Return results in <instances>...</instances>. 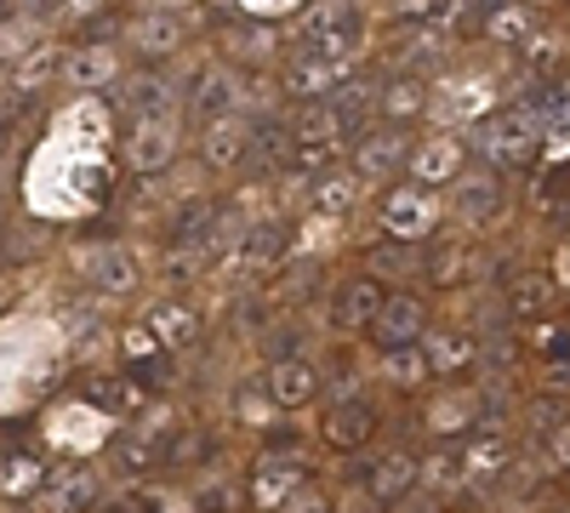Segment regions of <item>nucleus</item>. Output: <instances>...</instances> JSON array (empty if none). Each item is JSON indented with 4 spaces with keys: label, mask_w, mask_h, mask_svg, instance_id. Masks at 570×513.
I'll return each instance as SVG.
<instances>
[{
    "label": "nucleus",
    "mask_w": 570,
    "mask_h": 513,
    "mask_svg": "<svg viewBox=\"0 0 570 513\" xmlns=\"http://www.w3.org/2000/svg\"><path fill=\"white\" fill-rule=\"evenodd\" d=\"M468 144L480 149L485 166H497V171H525L548 144V120L537 115V103L531 109L525 103H497L480 126H473Z\"/></svg>",
    "instance_id": "f257e3e1"
},
{
    "label": "nucleus",
    "mask_w": 570,
    "mask_h": 513,
    "mask_svg": "<svg viewBox=\"0 0 570 513\" xmlns=\"http://www.w3.org/2000/svg\"><path fill=\"white\" fill-rule=\"evenodd\" d=\"M376 223H383V235L411 240V246L440 240V228H445V189H428V182H416V177H394L383 189V200H376Z\"/></svg>",
    "instance_id": "f03ea898"
},
{
    "label": "nucleus",
    "mask_w": 570,
    "mask_h": 513,
    "mask_svg": "<svg viewBox=\"0 0 570 513\" xmlns=\"http://www.w3.org/2000/svg\"><path fill=\"white\" fill-rule=\"evenodd\" d=\"M365 34H371V23L354 0H308L303 18H297V40L320 46L325 58H343V63H354Z\"/></svg>",
    "instance_id": "7ed1b4c3"
},
{
    "label": "nucleus",
    "mask_w": 570,
    "mask_h": 513,
    "mask_svg": "<svg viewBox=\"0 0 570 513\" xmlns=\"http://www.w3.org/2000/svg\"><path fill=\"white\" fill-rule=\"evenodd\" d=\"M183 109L200 120H217V115H234V109H252V80L234 58H206L195 69V80L183 86Z\"/></svg>",
    "instance_id": "20e7f679"
},
{
    "label": "nucleus",
    "mask_w": 570,
    "mask_h": 513,
    "mask_svg": "<svg viewBox=\"0 0 570 513\" xmlns=\"http://www.w3.org/2000/svg\"><path fill=\"white\" fill-rule=\"evenodd\" d=\"M508 211V189H502V177L497 166H468L456 182H445V223H456L462 235H485L491 223H502Z\"/></svg>",
    "instance_id": "39448f33"
},
{
    "label": "nucleus",
    "mask_w": 570,
    "mask_h": 513,
    "mask_svg": "<svg viewBox=\"0 0 570 513\" xmlns=\"http://www.w3.org/2000/svg\"><path fill=\"white\" fill-rule=\"evenodd\" d=\"M383 279H376L371 268H354V274H337L331 279V292H325V332L331 337H365L371 332V319L376 308H383Z\"/></svg>",
    "instance_id": "423d86ee"
},
{
    "label": "nucleus",
    "mask_w": 570,
    "mask_h": 513,
    "mask_svg": "<svg viewBox=\"0 0 570 513\" xmlns=\"http://www.w3.org/2000/svg\"><path fill=\"white\" fill-rule=\"evenodd\" d=\"M411 144H416V137H411L405 126L371 120L354 144H348V166L371 182V189H389V182L405 177V166H411Z\"/></svg>",
    "instance_id": "0eeeda50"
},
{
    "label": "nucleus",
    "mask_w": 570,
    "mask_h": 513,
    "mask_svg": "<svg viewBox=\"0 0 570 513\" xmlns=\"http://www.w3.org/2000/svg\"><path fill=\"white\" fill-rule=\"evenodd\" d=\"M502 103V86L485 80V75H445L434 80V98H428V115H434L440 126H480L491 109Z\"/></svg>",
    "instance_id": "6e6552de"
},
{
    "label": "nucleus",
    "mask_w": 570,
    "mask_h": 513,
    "mask_svg": "<svg viewBox=\"0 0 570 513\" xmlns=\"http://www.w3.org/2000/svg\"><path fill=\"white\" fill-rule=\"evenodd\" d=\"M348 75V63L343 58H325L320 46H308V40H297V46H285L279 52V63H274V86L285 91V98H331V86H337Z\"/></svg>",
    "instance_id": "1a4fd4ad"
},
{
    "label": "nucleus",
    "mask_w": 570,
    "mask_h": 513,
    "mask_svg": "<svg viewBox=\"0 0 570 513\" xmlns=\"http://www.w3.org/2000/svg\"><path fill=\"white\" fill-rule=\"evenodd\" d=\"M120 46L137 58H177L188 46V18L177 7H155V0H142V7L126 18L120 29Z\"/></svg>",
    "instance_id": "9d476101"
},
{
    "label": "nucleus",
    "mask_w": 570,
    "mask_h": 513,
    "mask_svg": "<svg viewBox=\"0 0 570 513\" xmlns=\"http://www.w3.org/2000/svg\"><path fill=\"white\" fill-rule=\"evenodd\" d=\"M468 166H473V144H468L456 126H440V131H428V137H416V144H411L405 177L428 182V189H445V182H456Z\"/></svg>",
    "instance_id": "9b49d317"
},
{
    "label": "nucleus",
    "mask_w": 570,
    "mask_h": 513,
    "mask_svg": "<svg viewBox=\"0 0 570 513\" xmlns=\"http://www.w3.org/2000/svg\"><path fill=\"white\" fill-rule=\"evenodd\" d=\"M177 155H183V131H177V120H126V137H120V160H126V171H137V177H160V171L177 166Z\"/></svg>",
    "instance_id": "f8f14e48"
},
{
    "label": "nucleus",
    "mask_w": 570,
    "mask_h": 513,
    "mask_svg": "<svg viewBox=\"0 0 570 513\" xmlns=\"http://www.w3.org/2000/svg\"><path fill=\"white\" fill-rule=\"evenodd\" d=\"M252 144H257V120L252 109H234V115H217V120H200V166L206 171H240L252 160Z\"/></svg>",
    "instance_id": "ddd939ff"
},
{
    "label": "nucleus",
    "mask_w": 570,
    "mask_h": 513,
    "mask_svg": "<svg viewBox=\"0 0 570 513\" xmlns=\"http://www.w3.org/2000/svg\"><path fill=\"white\" fill-rule=\"evenodd\" d=\"M434 325V308H428L422 292H389L383 308H376L365 343L371 348H405V343H422V332Z\"/></svg>",
    "instance_id": "4468645a"
},
{
    "label": "nucleus",
    "mask_w": 570,
    "mask_h": 513,
    "mask_svg": "<svg viewBox=\"0 0 570 513\" xmlns=\"http://www.w3.org/2000/svg\"><path fill=\"white\" fill-rule=\"evenodd\" d=\"M120 69H126V58L115 52V40H86V46H69V52H63L58 80L69 91H115Z\"/></svg>",
    "instance_id": "2eb2a0df"
},
{
    "label": "nucleus",
    "mask_w": 570,
    "mask_h": 513,
    "mask_svg": "<svg viewBox=\"0 0 570 513\" xmlns=\"http://www.w3.org/2000/svg\"><path fill=\"white\" fill-rule=\"evenodd\" d=\"M80 279H86L98 297H131V292L142 286V268H137L131 246L104 240V246H86V251H80Z\"/></svg>",
    "instance_id": "dca6fc26"
},
{
    "label": "nucleus",
    "mask_w": 570,
    "mask_h": 513,
    "mask_svg": "<svg viewBox=\"0 0 570 513\" xmlns=\"http://www.w3.org/2000/svg\"><path fill=\"white\" fill-rule=\"evenodd\" d=\"M485 416V394L473 388V383H445V388H434V399L422 405V428L434 434V440H456V434H468L473 423Z\"/></svg>",
    "instance_id": "f3484780"
},
{
    "label": "nucleus",
    "mask_w": 570,
    "mask_h": 513,
    "mask_svg": "<svg viewBox=\"0 0 570 513\" xmlns=\"http://www.w3.org/2000/svg\"><path fill=\"white\" fill-rule=\"evenodd\" d=\"M320 440H325L331 451H343V456L365 451V445L376 440V405H371V399H360V394L331 399V405H325V416H320Z\"/></svg>",
    "instance_id": "a211bd4d"
},
{
    "label": "nucleus",
    "mask_w": 570,
    "mask_h": 513,
    "mask_svg": "<svg viewBox=\"0 0 570 513\" xmlns=\"http://www.w3.org/2000/svg\"><path fill=\"white\" fill-rule=\"evenodd\" d=\"M365 189H371V182H365L354 166H320V171L308 177V211L325 217V223H343V217L360 211Z\"/></svg>",
    "instance_id": "6ab92c4d"
},
{
    "label": "nucleus",
    "mask_w": 570,
    "mask_h": 513,
    "mask_svg": "<svg viewBox=\"0 0 570 513\" xmlns=\"http://www.w3.org/2000/svg\"><path fill=\"white\" fill-rule=\"evenodd\" d=\"M115 109H120L126 120H177V109H183V86H171V80L155 75V69L126 75Z\"/></svg>",
    "instance_id": "aec40b11"
},
{
    "label": "nucleus",
    "mask_w": 570,
    "mask_h": 513,
    "mask_svg": "<svg viewBox=\"0 0 570 513\" xmlns=\"http://www.w3.org/2000/svg\"><path fill=\"white\" fill-rule=\"evenodd\" d=\"M360 491H365V502H376V507L411 502V491H416V456H411V451H376V456L365 462V474H360Z\"/></svg>",
    "instance_id": "412c9836"
},
{
    "label": "nucleus",
    "mask_w": 570,
    "mask_h": 513,
    "mask_svg": "<svg viewBox=\"0 0 570 513\" xmlns=\"http://www.w3.org/2000/svg\"><path fill=\"white\" fill-rule=\"evenodd\" d=\"M263 383H268V394L279 399V411H308V405L320 399V388H325L320 365H314L308 354H279V359H268Z\"/></svg>",
    "instance_id": "4be33fe9"
},
{
    "label": "nucleus",
    "mask_w": 570,
    "mask_h": 513,
    "mask_svg": "<svg viewBox=\"0 0 570 513\" xmlns=\"http://www.w3.org/2000/svg\"><path fill=\"white\" fill-rule=\"evenodd\" d=\"M422 348H428V359H434V371L440 377H462V371H473L480 365V332L473 325H456V319H434L422 332Z\"/></svg>",
    "instance_id": "5701e85b"
},
{
    "label": "nucleus",
    "mask_w": 570,
    "mask_h": 513,
    "mask_svg": "<svg viewBox=\"0 0 570 513\" xmlns=\"http://www.w3.org/2000/svg\"><path fill=\"white\" fill-rule=\"evenodd\" d=\"M428 98H434V80L422 69H394L389 80H376V120L411 126V120L428 115Z\"/></svg>",
    "instance_id": "b1692460"
},
{
    "label": "nucleus",
    "mask_w": 570,
    "mask_h": 513,
    "mask_svg": "<svg viewBox=\"0 0 570 513\" xmlns=\"http://www.w3.org/2000/svg\"><path fill=\"white\" fill-rule=\"evenodd\" d=\"M456 456H462L468 491H491V485H502V480L513 474V445H508V434H497V428H480Z\"/></svg>",
    "instance_id": "393cba45"
},
{
    "label": "nucleus",
    "mask_w": 570,
    "mask_h": 513,
    "mask_svg": "<svg viewBox=\"0 0 570 513\" xmlns=\"http://www.w3.org/2000/svg\"><path fill=\"white\" fill-rule=\"evenodd\" d=\"M303 480H308V462L297 451H263L252 462V485L246 491H252L257 507H285V496H292Z\"/></svg>",
    "instance_id": "a878e982"
},
{
    "label": "nucleus",
    "mask_w": 570,
    "mask_h": 513,
    "mask_svg": "<svg viewBox=\"0 0 570 513\" xmlns=\"http://www.w3.org/2000/svg\"><path fill=\"white\" fill-rule=\"evenodd\" d=\"M142 325H149V337H155L166 354H183L188 343H200V325H206V319H200V308L188 303L183 292H166L149 314H142Z\"/></svg>",
    "instance_id": "bb28decb"
},
{
    "label": "nucleus",
    "mask_w": 570,
    "mask_h": 513,
    "mask_svg": "<svg viewBox=\"0 0 570 513\" xmlns=\"http://www.w3.org/2000/svg\"><path fill=\"white\" fill-rule=\"evenodd\" d=\"M537 29H542V12L531 7V0H497V7H485V18H480V40L497 46V52H519Z\"/></svg>",
    "instance_id": "cd10ccee"
},
{
    "label": "nucleus",
    "mask_w": 570,
    "mask_h": 513,
    "mask_svg": "<svg viewBox=\"0 0 570 513\" xmlns=\"http://www.w3.org/2000/svg\"><path fill=\"white\" fill-rule=\"evenodd\" d=\"M376 383H383V388H400V394H422L428 383H440V371H434V359H428L422 343L376 348Z\"/></svg>",
    "instance_id": "c85d7f7f"
},
{
    "label": "nucleus",
    "mask_w": 570,
    "mask_h": 513,
    "mask_svg": "<svg viewBox=\"0 0 570 513\" xmlns=\"http://www.w3.org/2000/svg\"><path fill=\"white\" fill-rule=\"evenodd\" d=\"M217 46H223V58H234L240 69H246V63H252V69H274V63H279V52H285L279 34H274V29H263V23H257V29H246V23H240V29H223V34H217Z\"/></svg>",
    "instance_id": "c756f323"
},
{
    "label": "nucleus",
    "mask_w": 570,
    "mask_h": 513,
    "mask_svg": "<svg viewBox=\"0 0 570 513\" xmlns=\"http://www.w3.org/2000/svg\"><path fill=\"white\" fill-rule=\"evenodd\" d=\"M212 274V251L206 246H183V240H171L166 246V257H160V279H166V292H195L200 279Z\"/></svg>",
    "instance_id": "7c9ffc66"
},
{
    "label": "nucleus",
    "mask_w": 570,
    "mask_h": 513,
    "mask_svg": "<svg viewBox=\"0 0 570 513\" xmlns=\"http://www.w3.org/2000/svg\"><path fill=\"white\" fill-rule=\"evenodd\" d=\"M40 502L46 507H91V502H104V474L98 468H75V474H46L40 485Z\"/></svg>",
    "instance_id": "2f4dec72"
},
{
    "label": "nucleus",
    "mask_w": 570,
    "mask_h": 513,
    "mask_svg": "<svg viewBox=\"0 0 570 513\" xmlns=\"http://www.w3.org/2000/svg\"><path fill=\"white\" fill-rule=\"evenodd\" d=\"M422 246H411V240H394V235H383L376 246H365V268L376 274V279H416L422 274Z\"/></svg>",
    "instance_id": "473e14b6"
},
{
    "label": "nucleus",
    "mask_w": 570,
    "mask_h": 513,
    "mask_svg": "<svg viewBox=\"0 0 570 513\" xmlns=\"http://www.w3.org/2000/svg\"><path fill=\"white\" fill-rule=\"evenodd\" d=\"M228 411H234V423L252 428V434H268L279 416H285L279 399L268 394V383H240V388H234V399H228Z\"/></svg>",
    "instance_id": "72a5a7b5"
},
{
    "label": "nucleus",
    "mask_w": 570,
    "mask_h": 513,
    "mask_svg": "<svg viewBox=\"0 0 570 513\" xmlns=\"http://www.w3.org/2000/svg\"><path fill=\"white\" fill-rule=\"evenodd\" d=\"M559 292H564V286H559L553 274H525V279H519V286L508 292V314L531 325V319H542V314L553 308V297H559Z\"/></svg>",
    "instance_id": "f704fd0d"
},
{
    "label": "nucleus",
    "mask_w": 570,
    "mask_h": 513,
    "mask_svg": "<svg viewBox=\"0 0 570 513\" xmlns=\"http://www.w3.org/2000/svg\"><path fill=\"white\" fill-rule=\"evenodd\" d=\"M46 474H52V468H46L40 456H23V451L0 456V496H40Z\"/></svg>",
    "instance_id": "c9c22d12"
},
{
    "label": "nucleus",
    "mask_w": 570,
    "mask_h": 513,
    "mask_svg": "<svg viewBox=\"0 0 570 513\" xmlns=\"http://www.w3.org/2000/svg\"><path fill=\"white\" fill-rule=\"evenodd\" d=\"M416 485H428L434 496H456V491H468V480H462V456H456V451L422 456V462H416Z\"/></svg>",
    "instance_id": "e433bc0d"
},
{
    "label": "nucleus",
    "mask_w": 570,
    "mask_h": 513,
    "mask_svg": "<svg viewBox=\"0 0 570 513\" xmlns=\"http://www.w3.org/2000/svg\"><path fill=\"white\" fill-rule=\"evenodd\" d=\"M40 40H46V29H40L35 18H23V12L0 18V63H18V58H29Z\"/></svg>",
    "instance_id": "4c0bfd02"
},
{
    "label": "nucleus",
    "mask_w": 570,
    "mask_h": 513,
    "mask_svg": "<svg viewBox=\"0 0 570 513\" xmlns=\"http://www.w3.org/2000/svg\"><path fill=\"white\" fill-rule=\"evenodd\" d=\"M58 63H63V58H58V46H46V40H40L29 58H18V75H12V86L35 98V91H40L46 80H52V75H58Z\"/></svg>",
    "instance_id": "58836bf2"
},
{
    "label": "nucleus",
    "mask_w": 570,
    "mask_h": 513,
    "mask_svg": "<svg viewBox=\"0 0 570 513\" xmlns=\"http://www.w3.org/2000/svg\"><path fill=\"white\" fill-rule=\"evenodd\" d=\"M548 462L559 474H570V416H559V423L548 428Z\"/></svg>",
    "instance_id": "ea45409f"
},
{
    "label": "nucleus",
    "mask_w": 570,
    "mask_h": 513,
    "mask_svg": "<svg viewBox=\"0 0 570 513\" xmlns=\"http://www.w3.org/2000/svg\"><path fill=\"white\" fill-rule=\"evenodd\" d=\"M285 507H303V513H320V507H331V491L325 485H314V474L292 491V496H285Z\"/></svg>",
    "instance_id": "a19ab883"
},
{
    "label": "nucleus",
    "mask_w": 570,
    "mask_h": 513,
    "mask_svg": "<svg viewBox=\"0 0 570 513\" xmlns=\"http://www.w3.org/2000/svg\"><path fill=\"white\" fill-rule=\"evenodd\" d=\"M553 279H559L564 292H570V246H564V257H559V274H553Z\"/></svg>",
    "instance_id": "79ce46f5"
},
{
    "label": "nucleus",
    "mask_w": 570,
    "mask_h": 513,
    "mask_svg": "<svg viewBox=\"0 0 570 513\" xmlns=\"http://www.w3.org/2000/svg\"><path fill=\"white\" fill-rule=\"evenodd\" d=\"M7 155H12V126L0 120V160H7Z\"/></svg>",
    "instance_id": "37998d69"
},
{
    "label": "nucleus",
    "mask_w": 570,
    "mask_h": 513,
    "mask_svg": "<svg viewBox=\"0 0 570 513\" xmlns=\"http://www.w3.org/2000/svg\"><path fill=\"white\" fill-rule=\"evenodd\" d=\"M155 7H177L183 12V7H195V0H155Z\"/></svg>",
    "instance_id": "c03bdc74"
},
{
    "label": "nucleus",
    "mask_w": 570,
    "mask_h": 513,
    "mask_svg": "<svg viewBox=\"0 0 570 513\" xmlns=\"http://www.w3.org/2000/svg\"><path fill=\"white\" fill-rule=\"evenodd\" d=\"M18 12V0H0V18H12Z\"/></svg>",
    "instance_id": "a18cd8bd"
},
{
    "label": "nucleus",
    "mask_w": 570,
    "mask_h": 513,
    "mask_svg": "<svg viewBox=\"0 0 570 513\" xmlns=\"http://www.w3.org/2000/svg\"><path fill=\"white\" fill-rule=\"evenodd\" d=\"M468 7H497V0H468Z\"/></svg>",
    "instance_id": "49530a36"
},
{
    "label": "nucleus",
    "mask_w": 570,
    "mask_h": 513,
    "mask_svg": "<svg viewBox=\"0 0 570 513\" xmlns=\"http://www.w3.org/2000/svg\"><path fill=\"white\" fill-rule=\"evenodd\" d=\"M0 308H7V286H0Z\"/></svg>",
    "instance_id": "de8ad7c7"
},
{
    "label": "nucleus",
    "mask_w": 570,
    "mask_h": 513,
    "mask_svg": "<svg viewBox=\"0 0 570 513\" xmlns=\"http://www.w3.org/2000/svg\"><path fill=\"white\" fill-rule=\"evenodd\" d=\"M564 23H570V7H564Z\"/></svg>",
    "instance_id": "09e8293b"
},
{
    "label": "nucleus",
    "mask_w": 570,
    "mask_h": 513,
    "mask_svg": "<svg viewBox=\"0 0 570 513\" xmlns=\"http://www.w3.org/2000/svg\"><path fill=\"white\" fill-rule=\"evenodd\" d=\"M559 7H570V0H559Z\"/></svg>",
    "instance_id": "8fccbe9b"
}]
</instances>
